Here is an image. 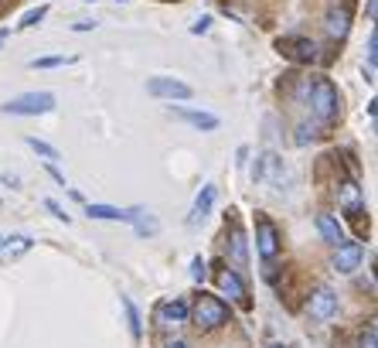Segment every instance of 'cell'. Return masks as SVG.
I'll list each match as a JSON object with an SVG mask.
<instances>
[{"instance_id":"obj_1","label":"cell","mask_w":378,"mask_h":348,"mask_svg":"<svg viewBox=\"0 0 378 348\" xmlns=\"http://www.w3.org/2000/svg\"><path fill=\"white\" fill-rule=\"evenodd\" d=\"M188 317H194V324L201 328V332H215L221 328L225 321H229V307L219 301V297H211V294H201L198 304H194V311Z\"/></svg>"},{"instance_id":"obj_2","label":"cell","mask_w":378,"mask_h":348,"mask_svg":"<svg viewBox=\"0 0 378 348\" xmlns=\"http://www.w3.org/2000/svg\"><path fill=\"white\" fill-rule=\"evenodd\" d=\"M51 110H55V96L51 93H24L11 99V103H4V113H11V116H41V113Z\"/></svg>"},{"instance_id":"obj_3","label":"cell","mask_w":378,"mask_h":348,"mask_svg":"<svg viewBox=\"0 0 378 348\" xmlns=\"http://www.w3.org/2000/svg\"><path fill=\"white\" fill-rule=\"evenodd\" d=\"M310 103H314V113L320 116V120H334L337 110H341L337 89H334L327 79H314V82H310Z\"/></svg>"},{"instance_id":"obj_4","label":"cell","mask_w":378,"mask_h":348,"mask_svg":"<svg viewBox=\"0 0 378 348\" xmlns=\"http://www.w3.org/2000/svg\"><path fill=\"white\" fill-rule=\"evenodd\" d=\"M256 246H259L263 260H276V253H280V232H276V225L266 215L256 219Z\"/></svg>"},{"instance_id":"obj_5","label":"cell","mask_w":378,"mask_h":348,"mask_svg":"<svg viewBox=\"0 0 378 348\" xmlns=\"http://www.w3.org/2000/svg\"><path fill=\"white\" fill-rule=\"evenodd\" d=\"M147 93L157 96V99H191L194 89L181 79H167V76H157V79L147 82Z\"/></svg>"},{"instance_id":"obj_6","label":"cell","mask_w":378,"mask_h":348,"mask_svg":"<svg viewBox=\"0 0 378 348\" xmlns=\"http://www.w3.org/2000/svg\"><path fill=\"white\" fill-rule=\"evenodd\" d=\"M307 311H310L314 321H331L337 314V294H331L327 287H317L310 294V301H307Z\"/></svg>"},{"instance_id":"obj_7","label":"cell","mask_w":378,"mask_h":348,"mask_svg":"<svg viewBox=\"0 0 378 348\" xmlns=\"http://www.w3.org/2000/svg\"><path fill=\"white\" fill-rule=\"evenodd\" d=\"M280 51H283L290 62H300V65H307L317 58V45L310 38H283V41H280Z\"/></svg>"},{"instance_id":"obj_8","label":"cell","mask_w":378,"mask_h":348,"mask_svg":"<svg viewBox=\"0 0 378 348\" xmlns=\"http://www.w3.org/2000/svg\"><path fill=\"white\" fill-rule=\"evenodd\" d=\"M337 205L345 208V215L358 219V215L364 212V195H362V188H358L355 181H341V188H337Z\"/></svg>"},{"instance_id":"obj_9","label":"cell","mask_w":378,"mask_h":348,"mask_svg":"<svg viewBox=\"0 0 378 348\" xmlns=\"http://www.w3.org/2000/svg\"><path fill=\"white\" fill-rule=\"evenodd\" d=\"M362 246H355V242H345V246H337V253H334L331 267L334 273H355V270L362 267Z\"/></svg>"},{"instance_id":"obj_10","label":"cell","mask_w":378,"mask_h":348,"mask_svg":"<svg viewBox=\"0 0 378 348\" xmlns=\"http://www.w3.org/2000/svg\"><path fill=\"white\" fill-rule=\"evenodd\" d=\"M215 284H219V290L221 294H229L232 301H246V284H242V277H238L236 270L219 267L215 270Z\"/></svg>"},{"instance_id":"obj_11","label":"cell","mask_w":378,"mask_h":348,"mask_svg":"<svg viewBox=\"0 0 378 348\" xmlns=\"http://www.w3.org/2000/svg\"><path fill=\"white\" fill-rule=\"evenodd\" d=\"M174 116H181L184 123H191V127L205 130V133H211V130H219V116L215 113H201V110H171Z\"/></svg>"},{"instance_id":"obj_12","label":"cell","mask_w":378,"mask_h":348,"mask_svg":"<svg viewBox=\"0 0 378 348\" xmlns=\"http://www.w3.org/2000/svg\"><path fill=\"white\" fill-rule=\"evenodd\" d=\"M317 232L327 239L331 246H345V229L337 225L334 215H317Z\"/></svg>"},{"instance_id":"obj_13","label":"cell","mask_w":378,"mask_h":348,"mask_svg":"<svg viewBox=\"0 0 378 348\" xmlns=\"http://www.w3.org/2000/svg\"><path fill=\"white\" fill-rule=\"evenodd\" d=\"M31 250V239L28 236H11V239H0V260H17Z\"/></svg>"},{"instance_id":"obj_14","label":"cell","mask_w":378,"mask_h":348,"mask_svg":"<svg viewBox=\"0 0 378 348\" xmlns=\"http://www.w3.org/2000/svg\"><path fill=\"white\" fill-rule=\"evenodd\" d=\"M188 304L184 301H167L164 304V307H160V321H164V324H184V321H188Z\"/></svg>"},{"instance_id":"obj_15","label":"cell","mask_w":378,"mask_h":348,"mask_svg":"<svg viewBox=\"0 0 378 348\" xmlns=\"http://www.w3.org/2000/svg\"><path fill=\"white\" fill-rule=\"evenodd\" d=\"M89 219H106V222H133V212H120L112 205H89Z\"/></svg>"},{"instance_id":"obj_16","label":"cell","mask_w":378,"mask_h":348,"mask_svg":"<svg viewBox=\"0 0 378 348\" xmlns=\"http://www.w3.org/2000/svg\"><path fill=\"white\" fill-rule=\"evenodd\" d=\"M211 202H215V188H211V185H205V191H201V195H198V202H194V212H191V225H194V222H201L208 215V208H211Z\"/></svg>"},{"instance_id":"obj_17","label":"cell","mask_w":378,"mask_h":348,"mask_svg":"<svg viewBox=\"0 0 378 348\" xmlns=\"http://www.w3.org/2000/svg\"><path fill=\"white\" fill-rule=\"evenodd\" d=\"M347 28H351L347 11H331V14H327V34H331V38H345Z\"/></svg>"},{"instance_id":"obj_18","label":"cell","mask_w":378,"mask_h":348,"mask_svg":"<svg viewBox=\"0 0 378 348\" xmlns=\"http://www.w3.org/2000/svg\"><path fill=\"white\" fill-rule=\"evenodd\" d=\"M133 225L140 236H154L157 232V219L154 215H143V208H133Z\"/></svg>"},{"instance_id":"obj_19","label":"cell","mask_w":378,"mask_h":348,"mask_svg":"<svg viewBox=\"0 0 378 348\" xmlns=\"http://www.w3.org/2000/svg\"><path fill=\"white\" fill-rule=\"evenodd\" d=\"M232 263H236V267H246V263H249V253H246V236H242V232H232Z\"/></svg>"},{"instance_id":"obj_20","label":"cell","mask_w":378,"mask_h":348,"mask_svg":"<svg viewBox=\"0 0 378 348\" xmlns=\"http://www.w3.org/2000/svg\"><path fill=\"white\" fill-rule=\"evenodd\" d=\"M75 55H48V58H34L31 68H58V65H72Z\"/></svg>"},{"instance_id":"obj_21","label":"cell","mask_w":378,"mask_h":348,"mask_svg":"<svg viewBox=\"0 0 378 348\" xmlns=\"http://www.w3.org/2000/svg\"><path fill=\"white\" fill-rule=\"evenodd\" d=\"M28 147H31L34 154H41V158H45V160H55V158H58V150H55L51 143L38 140V137H28Z\"/></svg>"},{"instance_id":"obj_22","label":"cell","mask_w":378,"mask_h":348,"mask_svg":"<svg viewBox=\"0 0 378 348\" xmlns=\"http://www.w3.org/2000/svg\"><path fill=\"white\" fill-rule=\"evenodd\" d=\"M205 273H208V263L201 256H194L191 260V280H205Z\"/></svg>"},{"instance_id":"obj_23","label":"cell","mask_w":378,"mask_h":348,"mask_svg":"<svg viewBox=\"0 0 378 348\" xmlns=\"http://www.w3.org/2000/svg\"><path fill=\"white\" fill-rule=\"evenodd\" d=\"M126 304V314H130V332H133V338H140V314H137V307L130 301H123Z\"/></svg>"},{"instance_id":"obj_24","label":"cell","mask_w":378,"mask_h":348,"mask_svg":"<svg viewBox=\"0 0 378 348\" xmlns=\"http://www.w3.org/2000/svg\"><path fill=\"white\" fill-rule=\"evenodd\" d=\"M48 14V7H38V11H28L24 21H21V28H34V24H41V17Z\"/></svg>"},{"instance_id":"obj_25","label":"cell","mask_w":378,"mask_h":348,"mask_svg":"<svg viewBox=\"0 0 378 348\" xmlns=\"http://www.w3.org/2000/svg\"><path fill=\"white\" fill-rule=\"evenodd\" d=\"M45 208H48V212H55V219L68 222V212H62V205H58V202H51V198H48V202H45Z\"/></svg>"},{"instance_id":"obj_26","label":"cell","mask_w":378,"mask_h":348,"mask_svg":"<svg viewBox=\"0 0 378 348\" xmlns=\"http://www.w3.org/2000/svg\"><path fill=\"white\" fill-rule=\"evenodd\" d=\"M378 345V338H375V328H368V332L362 334V348H375Z\"/></svg>"},{"instance_id":"obj_27","label":"cell","mask_w":378,"mask_h":348,"mask_svg":"<svg viewBox=\"0 0 378 348\" xmlns=\"http://www.w3.org/2000/svg\"><path fill=\"white\" fill-rule=\"evenodd\" d=\"M208 28H211V17H201L198 24H191V31H194V34H205Z\"/></svg>"},{"instance_id":"obj_28","label":"cell","mask_w":378,"mask_h":348,"mask_svg":"<svg viewBox=\"0 0 378 348\" xmlns=\"http://www.w3.org/2000/svg\"><path fill=\"white\" fill-rule=\"evenodd\" d=\"M95 21H79V24H72V31H93Z\"/></svg>"},{"instance_id":"obj_29","label":"cell","mask_w":378,"mask_h":348,"mask_svg":"<svg viewBox=\"0 0 378 348\" xmlns=\"http://www.w3.org/2000/svg\"><path fill=\"white\" fill-rule=\"evenodd\" d=\"M4 41H7V28H0V45H4Z\"/></svg>"},{"instance_id":"obj_30","label":"cell","mask_w":378,"mask_h":348,"mask_svg":"<svg viewBox=\"0 0 378 348\" xmlns=\"http://www.w3.org/2000/svg\"><path fill=\"white\" fill-rule=\"evenodd\" d=\"M167 348H188V345H184V342H171V345H167Z\"/></svg>"},{"instance_id":"obj_31","label":"cell","mask_w":378,"mask_h":348,"mask_svg":"<svg viewBox=\"0 0 378 348\" xmlns=\"http://www.w3.org/2000/svg\"><path fill=\"white\" fill-rule=\"evenodd\" d=\"M273 348H283V345H273Z\"/></svg>"}]
</instances>
